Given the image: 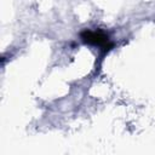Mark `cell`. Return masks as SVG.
Instances as JSON below:
<instances>
[{
  "label": "cell",
  "mask_w": 155,
  "mask_h": 155,
  "mask_svg": "<svg viewBox=\"0 0 155 155\" xmlns=\"http://www.w3.org/2000/svg\"><path fill=\"white\" fill-rule=\"evenodd\" d=\"M81 40L85 44L98 46L103 50H110L113 47V42L110 41L107 33L102 30H84L81 33Z\"/></svg>",
  "instance_id": "6da1fadb"
}]
</instances>
